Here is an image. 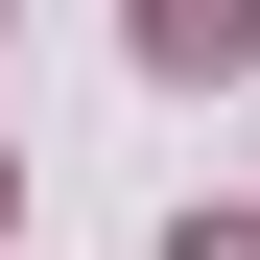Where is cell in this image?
I'll list each match as a JSON object with an SVG mask.
<instances>
[{"label":"cell","instance_id":"6da1fadb","mask_svg":"<svg viewBox=\"0 0 260 260\" xmlns=\"http://www.w3.org/2000/svg\"><path fill=\"white\" fill-rule=\"evenodd\" d=\"M142 71H260V0H142Z\"/></svg>","mask_w":260,"mask_h":260},{"label":"cell","instance_id":"7a4b0ae2","mask_svg":"<svg viewBox=\"0 0 260 260\" xmlns=\"http://www.w3.org/2000/svg\"><path fill=\"white\" fill-rule=\"evenodd\" d=\"M166 260H260V237H213V213H189V237H166Z\"/></svg>","mask_w":260,"mask_h":260}]
</instances>
